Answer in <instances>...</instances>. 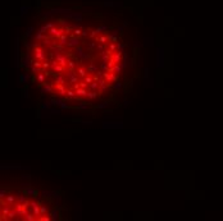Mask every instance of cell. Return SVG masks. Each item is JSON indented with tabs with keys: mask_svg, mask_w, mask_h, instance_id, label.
<instances>
[{
	"mask_svg": "<svg viewBox=\"0 0 223 221\" xmlns=\"http://www.w3.org/2000/svg\"><path fill=\"white\" fill-rule=\"evenodd\" d=\"M110 71H112L113 73H119V72H121V67H119L118 64H115V65H114V67L110 69Z\"/></svg>",
	"mask_w": 223,
	"mask_h": 221,
	"instance_id": "13",
	"label": "cell"
},
{
	"mask_svg": "<svg viewBox=\"0 0 223 221\" xmlns=\"http://www.w3.org/2000/svg\"><path fill=\"white\" fill-rule=\"evenodd\" d=\"M40 203L37 201H35V200H30V208L32 210V212L35 214V216L39 217L40 216Z\"/></svg>",
	"mask_w": 223,
	"mask_h": 221,
	"instance_id": "2",
	"label": "cell"
},
{
	"mask_svg": "<svg viewBox=\"0 0 223 221\" xmlns=\"http://www.w3.org/2000/svg\"><path fill=\"white\" fill-rule=\"evenodd\" d=\"M98 95H99V91H89V95H87V99H90V100H94V99H96L98 97Z\"/></svg>",
	"mask_w": 223,
	"mask_h": 221,
	"instance_id": "8",
	"label": "cell"
},
{
	"mask_svg": "<svg viewBox=\"0 0 223 221\" xmlns=\"http://www.w3.org/2000/svg\"><path fill=\"white\" fill-rule=\"evenodd\" d=\"M110 58H112V59H113L117 64H119L121 60H122V53H121V51H119V53H115V54H113Z\"/></svg>",
	"mask_w": 223,
	"mask_h": 221,
	"instance_id": "7",
	"label": "cell"
},
{
	"mask_svg": "<svg viewBox=\"0 0 223 221\" xmlns=\"http://www.w3.org/2000/svg\"><path fill=\"white\" fill-rule=\"evenodd\" d=\"M58 215H59V214H58V211H56V210H54V211L51 212V220H55V219L58 217Z\"/></svg>",
	"mask_w": 223,
	"mask_h": 221,
	"instance_id": "14",
	"label": "cell"
},
{
	"mask_svg": "<svg viewBox=\"0 0 223 221\" xmlns=\"http://www.w3.org/2000/svg\"><path fill=\"white\" fill-rule=\"evenodd\" d=\"M80 85H81V87H82V88H89V85L85 82V81H81Z\"/></svg>",
	"mask_w": 223,
	"mask_h": 221,
	"instance_id": "15",
	"label": "cell"
},
{
	"mask_svg": "<svg viewBox=\"0 0 223 221\" xmlns=\"http://www.w3.org/2000/svg\"><path fill=\"white\" fill-rule=\"evenodd\" d=\"M84 81H85V82H86V83H87V85L90 86V85H91V83L94 82V77H92L91 74H87V76H86V77L84 78Z\"/></svg>",
	"mask_w": 223,
	"mask_h": 221,
	"instance_id": "12",
	"label": "cell"
},
{
	"mask_svg": "<svg viewBox=\"0 0 223 221\" xmlns=\"http://www.w3.org/2000/svg\"><path fill=\"white\" fill-rule=\"evenodd\" d=\"M103 78H105L108 81V82H115L117 81V77H115V73H113L112 71H107V72H104L103 73Z\"/></svg>",
	"mask_w": 223,
	"mask_h": 221,
	"instance_id": "3",
	"label": "cell"
},
{
	"mask_svg": "<svg viewBox=\"0 0 223 221\" xmlns=\"http://www.w3.org/2000/svg\"><path fill=\"white\" fill-rule=\"evenodd\" d=\"M67 78L64 77V74H56L55 76V82L56 83H61V85H65L67 83Z\"/></svg>",
	"mask_w": 223,
	"mask_h": 221,
	"instance_id": "6",
	"label": "cell"
},
{
	"mask_svg": "<svg viewBox=\"0 0 223 221\" xmlns=\"http://www.w3.org/2000/svg\"><path fill=\"white\" fill-rule=\"evenodd\" d=\"M89 87H90V90H92V91H99L100 85H99V82H95V81H94V82H92Z\"/></svg>",
	"mask_w": 223,
	"mask_h": 221,
	"instance_id": "11",
	"label": "cell"
},
{
	"mask_svg": "<svg viewBox=\"0 0 223 221\" xmlns=\"http://www.w3.org/2000/svg\"><path fill=\"white\" fill-rule=\"evenodd\" d=\"M45 215H50V214H49V210L46 208V206L41 205V206H40V216H45Z\"/></svg>",
	"mask_w": 223,
	"mask_h": 221,
	"instance_id": "9",
	"label": "cell"
},
{
	"mask_svg": "<svg viewBox=\"0 0 223 221\" xmlns=\"http://www.w3.org/2000/svg\"><path fill=\"white\" fill-rule=\"evenodd\" d=\"M75 68H76V63L73 60H68V63H67V71H75Z\"/></svg>",
	"mask_w": 223,
	"mask_h": 221,
	"instance_id": "10",
	"label": "cell"
},
{
	"mask_svg": "<svg viewBox=\"0 0 223 221\" xmlns=\"http://www.w3.org/2000/svg\"><path fill=\"white\" fill-rule=\"evenodd\" d=\"M33 54H35V59H37L40 62L48 60V59H46V55H45V49L42 48L41 45H39V44H35L33 45Z\"/></svg>",
	"mask_w": 223,
	"mask_h": 221,
	"instance_id": "1",
	"label": "cell"
},
{
	"mask_svg": "<svg viewBox=\"0 0 223 221\" xmlns=\"http://www.w3.org/2000/svg\"><path fill=\"white\" fill-rule=\"evenodd\" d=\"M87 95H89L87 88L80 87L78 90H76V99H77V100H81V97H87Z\"/></svg>",
	"mask_w": 223,
	"mask_h": 221,
	"instance_id": "4",
	"label": "cell"
},
{
	"mask_svg": "<svg viewBox=\"0 0 223 221\" xmlns=\"http://www.w3.org/2000/svg\"><path fill=\"white\" fill-rule=\"evenodd\" d=\"M77 76L80 77V78H85L89 73H87V69H86V67L85 65H80L78 68H77Z\"/></svg>",
	"mask_w": 223,
	"mask_h": 221,
	"instance_id": "5",
	"label": "cell"
}]
</instances>
